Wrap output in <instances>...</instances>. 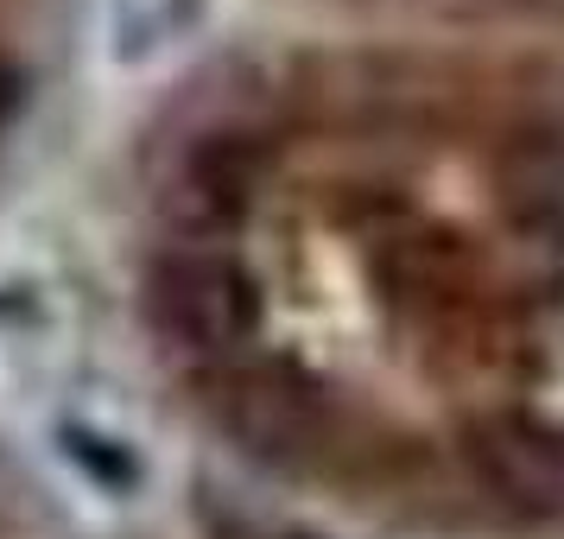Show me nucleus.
Returning a JSON list of instances; mask_svg holds the SVG:
<instances>
[{"mask_svg": "<svg viewBox=\"0 0 564 539\" xmlns=\"http://www.w3.org/2000/svg\"><path fill=\"white\" fill-rule=\"evenodd\" d=\"M147 311L178 349H197V356H229L260 324L254 280L216 248H178L159 260L147 280Z\"/></svg>", "mask_w": 564, "mask_h": 539, "instance_id": "f257e3e1", "label": "nucleus"}, {"mask_svg": "<svg viewBox=\"0 0 564 539\" xmlns=\"http://www.w3.org/2000/svg\"><path fill=\"white\" fill-rule=\"evenodd\" d=\"M463 451H469V470L501 502L533 508V514L564 508V444L545 425L520 419V412H495V419H476L469 425V444Z\"/></svg>", "mask_w": 564, "mask_h": 539, "instance_id": "f03ea898", "label": "nucleus"}, {"mask_svg": "<svg viewBox=\"0 0 564 539\" xmlns=\"http://www.w3.org/2000/svg\"><path fill=\"white\" fill-rule=\"evenodd\" d=\"M495 197L520 235L564 248V121L513 133L495 159Z\"/></svg>", "mask_w": 564, "mask_h": 539, "instance_id": "7ed1b4c3", "label": "nucleus"}, {"mask_svg": "<svg viewBox=\"0 0 564 539\" xmlns=\"http://www.w3.org/2000/svg\"><path fill=\"white\" fill-rule=\"evenodd\" d=\"M229 425L248 444H260V451H292L311 432V400H305V387H285V381H241V394L229 407Z\"/></svg>", "mask_w": 564, "mask_h": 539, "instance_id": "20e7f679", "label": "nucleus"}, {"mask_svg": "<svg viewBox=\"0 0 564 539\" xmlns=\"http://www.w3.org/2000/svg\"><path fill=\"white\" fill-rule=\"evenodd\" d=\"M20 108H26V71L0 52V133L20 121Z\"/></svg>", "mask_w": 564, "mask_h": 539, "instance_id": "39448f33", "label": "nucleus"}]
</instances>
